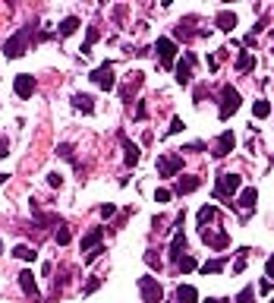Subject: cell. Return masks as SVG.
<instances>
[{"label": "cell", "mask_w": 274, "mask_h": 303, "mask_svg": "<svg viewBox=\"0 0 274 303\" xmlns=\"http://www.w3.org/2000/svg\"><path fill=\"white\" fill-rule=\"evenodd\" d=\"M35 29H38V26H35V22H29V26H22V29L13 35V38L4 41V54L10 57V60H16V57H22V54L29 51V44H32V38H35Z\"/></svg>", "instance_id": "1"}, {"label": "cell", "mask_w": 274, "mask_h": 303, "mask_svg": "<svg viewBox=\"0 0 274 303\" xmlns=\"http://www.w3.org/2000/svg\"><path fill=\"white\" fill-rule=\"evenodd\" d=\"M240 104H243L240 92H236L233 86H224V89H221V108H218V117H221V120H230L233 114L240 111Z\"/></svg>", "instance_id": "2"}, {"label": "cell", "mask_w": 274, "mask_h": 303, "mask_svg": "<svg viewBox=\"0 0 274 303\" xmlns=\"http://www.w3.org/2000/svg\"><path fill=\"white\" fill-rule=\"evenodd\" d=\"M139 294H142V303H161L164 300V287L154 275H142L139 278Z\"/></svg>", "instance_id": "3"}, {"label": "cell", "mask_w": 274, "mask_h": 303, "mask_svg": "<svg viewBox=\"0 0 274 303\" xmlns=\"http://www.w3.org/2000/svg\"><path fill=\"white\" fill-rule=\"evenodd\" d=\"M180 171H183V155H180V152L158 155V177H176Z\"/></svg>", "instance_id": "4"}, {"label": "cell", "mask_w": 274, "mask_h": 303, "mask_svg": "<svg viewBox=\"0 0 274 303\" xmlns=\"http://www.w3.org/2000/svg\"><path fill=\"white\" fill-rule=\"evenodd\" d=\"M243 190V180H240V174H218V186H214V196H233V193H240Z\"/></svg>", "instance_id": "5"}, {"label": "cell", "mask_w": 274, "mask_h": 303, "mask_svg": "<svg viewBox=\"0 0 274 303\" xmlns=\"http://www.w3.org/2000/svg\"><path fill=\"white\" fill-rule=\"evenodd\" d=\"M88 79H92V83L98 86V89H104V92L117 86V76H114V66H111V63H101V66H95L92 73H88Z\"/></svg>", "instance_id": "6"}, {"label": "cell", "mask_w": 274, "mask_h": 303, "mask_svg": "<svg viewBox=\"0 0 274 303\" xmlns=\"http://www.w3.org/2000/svg\"><path fill=\"white\" fill-rule=\"evenodd\" d=\"M154 51H158V60H161L164 69H170V66H173V57H176V41H173V38H158Z\"/></svg>", "instance_id": "7"}, {"label": "cell", "mask_w": 274, "mask_h": 303, "mask_svg": "<svg viewBox=\"0 0 274 303\" xmlns=\"http://www.w3.org/2000/svg\"><path fill=\"white\" fill-rule=\"evenodd\" d=\"M193 63H196V54H183V60L173 66V73H176V83L180 86H193Z\"/></svg>", "instance_id": "8"}, {"label": "cell", "mask_w": 274, "mask_h": 303, "mask_svg": "<svg viewBox=\"0 0 274 303\" xmlns=\"http://www.w3.org/2000/svg\"><path fill=\"white\" fill-rule=\"evenodd\" d=\"M35 89H38V83H35V76L32 73H19L16 79H13V92L19 98H32L35 95Z\"/></svg>", "instance_id": "9"}, {"label": "cell", "mask_w": 274, "mask_h": 303, "mask_svg": "<svg viewBox=\"0 0 274 303\" xmlns=\"http://www.w3.org/2000/svg\"><path fill=\"white\" fill-rule=\"evenodd\" d=\"M19 287H22V294H26L29 300L35 303H41V290H38V281H35V275L26 269V272H19Z\"/></svg>", "instance_id": "10"}, {"label": "cell", "mask_w": 274, "mask_h": 303, "mask_svg": "<svg viewBox=\"0 0 274 303\" xmlns=\"http://www.w3.org/2000/svg\"><path fill=\"white\" fill-rule=\"evenodd\" d=\"M202 240H205L211 250H227V243H230L227 231H218V234H214L211 228H202Z\"/></svg>", "instance_id": "11"}, {"label": "cell", "mask_w": 274, "mask_h": 303, "mask_svg": "<svg viewBox=\"0 0 274 303\" xmlns=\"http://www.w3.org/2000/svg\"><path fill=\"white\" fill-rule=\"evenodd\" d=\"M142 83H145V73H142V69H133V73H129V83L120 89V98H123V101H133V95L139 92Z\"/></svg>", "instance_id": "12"}, {"label": "cell", "mask_w": 274, "mask_h": 303, "mask_svg": "<svg viewBox=\"0 0 274 303\" xmlns=\"http://www.w3.org/2000/svg\"><path fill=\"white\" fill-rule=\"evenodd\" d=\"M233 145H236V136L230 130H224L218 136V142H214V158H227L230 152H233Z\"/></svg>", "instance_id": "13"}, {"label": "cell", "mask_w": 274, "mask_h": 303, "mask_svg": "<svg viewBox=\"0 0 274 303\" xmlns=\"http://www.w3.org/2000/svg\"><path fill=\"white\" fill-rule=\"evenodd\" d=\"M199 186H202V177H196V174H186V177H176L173 193H176V196H189V193H196Z\"/></svg>", "instance_id": "14"}, {"label": "cell", "mask_w": 274, "mask_h": 303, "mask_svg": "<svg viewBox=\"0 0 274 303\" xmlns=\"http://www.w3.org/2000/svg\"><path fill=\"white\" fill-rule=\"evenodd\" d=\"M236 205L243 208V215H249V212H252V208L258 205V190H255V186H243V190H240V199H236Z\"/></svg>", "instance_id": "15"}, {"label": "cell", "mask_w": 274, "mask_h": 303, "mask_svg": "<svg viewBox=\"0 0 274 303\" xmlns=\"http://www.w3.org/2000/svg\"><path fill=\"white\" fill-rule=\"evenodd\" d=\"M214 26H218L221 32H233L236 26H240V19H236L233 10H221V13L214 16Z\"/></svg>", "instance_id": "16"}, {"label": "cell", "mask_w": 274, "mask_h": 303, "mask_svg": "<svg viewBox=\"0 0 274 303\" xmlns=\"http://www.w3.org/2000/svg\"><path fill=\"white\" fill-rule=\"evenodd\" d=\"M120 142H123V152H126V165H129V168H133V165H139L142 148H139L136 142H129V136H126V133H120Z\"/></svg>", "instance_id": "17"}, {"label": "cell", "mask_w": 274, "mask_h": 303, "mask_svg": "<svg viewBox=\"0 0 274 303\" xmlns=\"http://www.w3.org/2000/svg\"><path fill=\"white\" fill-rule=\"evenodd\" d=\"M183 256H186V234H183V231H176L173 240H170V259L180 262Z\"/></svg>", "instance_id": "18"}, {"label": "cell", "mask_w": 274, "mask_h": 303, "mask_svg": "<svg viewBox=\"0 0 274 303\" xmlns=\"http://www.w3.org/2000/svg\"><path fill=\"white\" fill-rule=\"evenodd\" d=\"M104 237V228H92L85 237H82V253H92V250H98V243Z\"/></svg>", "instance_id": "19"}, {"label": "cell", "mask_w": 274, "mask_h": 303, "mask_svg": "<svg viewBox=\"0 0 274 303\" xmlns=\"http://www.w3.org/2000/svg\"><path fill=\"white\" fill-rule=\"evenodd\" d=\"M73 108L82 111V114H95V98L85 95V92H76V95H73Z\"/></svg>", "instance_id": "20"}, {"label": "cell", "mask_w": 274, "mask_h": 303, "mask_svg": "<svg viewBox=\"0 0 274 303\" xmlns=\"http://www.w3.org/2000/svg\"><path fill=\"white\" fill-rule=\"evenodd\" d=\"M176 303H199V290L193 284H180L176 287Z\"/></svg>", "instance_id": "21"}, {"label": "cell", "mask_w": 274, "mask_h": 303, "mask_svg": "<svg viewBox=\"0 0 274 303\" xmlns=\"http://www.w3.org/2000/svg\"><path fill=\"white\" fill-rule=\"evenodd\" d=\"M224 269H227V256H218V259H208L205 265H202V272H205V275H221Z\"/></svg>", "instance_id": "22"}, {"label": "cell", "mask_w": 274, "mask_h": 303, "mask_svg": "<svg viewBox=\"0 0 274 303\" xmlns=\"http://www.w3.org/2000/svg\"><path fill=\"white\" fill-rule=\"evenodd\" d=\"M214 218H218V208H214V205H202L199 208V228H208Z\"/></svg>", "instance_id": "23"}, {"label": "cell", "mask_w": 274, "mask_h": 303, "mask_svg": "<svg viewBox=\"0 0 274 303\" xmlns=\"http://www.w3.org/2000/svg\"><path fill=\"white\" fill-rule=\"evenodd\" d=\"M13 256H16V259H22V262H35V259H38V253H35L29 243H19V247L13 250Z\"/></svg>", "instance_id": "24"}, {"label": "cell", "mask_w": 274, "mask_h": 303, "mask_svg": "<svg viewBox=\"0 0 274 303\" xmlns=\"http://www.w3.org/2000/svg\"><path fill=\"white\" fill-rule=\"evenodd\" d=\"M95 41H98V26H88V32H85V41H82V57H85V54H92V44Z\"/></svg>", "instance_id": "25"}, {"label": "cell", "mask_w": 274, "mask_h": 303, "mask_svg": "<svg viewBox=\"0 0 274 303\" xmlns=\"http://www.w3.org/2000/svg\"><path fill=\"white\" fill-rule=\"evenodd\" d=\"M252 114H255V120H265L268 114H271V104H268V98H258V101H252Z\"/></svg>", "instance_id": "26"}, {"label": "cell", "mask_w": 274, "mask_h": 303, "mask_svg": "<svg viewBox=\"0 0 274 303\" xmlns=\"http://www.w3.org/2000/svg\"><path fill=\"white\" fill-rule=\"evenodd\" d=\"M252 66H255V57L249 54V51H243L240 57H236V69H240V73H249Z\"/></svg>", "instance_id": "27"}, {"label": "cell", "mask_w": 274, "mask_h": 303, "mask_svg": "<svg viewBox=\"0 0 274 303\" xmlns=\"http://www.w3.org/2000/svg\"><path fill=\"white\" fill-rule=\"evenodd\" d=\"M82 26V22H79V16H66L63 22H60V35H63V38H66V35H73L76 29Z\"/></svg>", "instance_id": "28"}, {"label": "cell", "mask_w": 274, "mask_h": 303, "mask_svg": "<svg viewBox=\"0 0 274 303\" xmlns=\"http://www.w3.org/2000/svg\"><path fill=\"white\" fill-rule=\"evenodd\" d=\"M57 155H60L63 161H69V165H76V155H73V145H69V142H60V145H57Z\"/></svg>", "instance_id": "29"}, {"label": "cell", "mask_w": 274, "mask_h": 303, "mask_svg": "<svg viewBox=\"0 0 274 303\" xmlns=\"http://www.w3.org/2000/svg\"><path fill=\"white\" fill-rule=\"evenodd\" d=\"M196 265H199V262L193 259V256H183V259H180V262H176V269H180V272H193V269H196Z\"/></svg>", "instance_id": "30"}, {"label": "cell", "mask_w": 274, "mask_h": 303, "mask_svg": "<svg viewBox=\"0 0 274 303\" xmlns=\"http://www.w3.org/2000/svg\"><path fill=\"white\" fill-rule=\"evenodd\" d=\"M246 256H249V250H240V256H236V262H233V275H240L246 269Z\"/></svg>", "instance_id": "31"}, {"label": "cell", "mask_w": 274, "mask_h": 303, "mask_svg": "<svg viewBox=\"0 0 274 303\" xmlns=\"http://www.w3.org/2000/svg\"><path fill=\"white\" fill-rule=\"evenodd\" d=\"M145 265H148V269H158V272H161V259L154 256V250H145Z\"/></svg>", "instance_id": "32"}, {"label": "cell", "mask_w": 274, "mask_h": 303, "mask_svg": "<svg viewBox=\"0 0 274 303\" xmlns=\"http://www.w3.org/2000/svg\"><path fill=\"white\" fill-rule=\"evenodd\" d=\"M236 303H255V290L252 287H243L240 297H236Z\"/></svg>", "instance_id": "33"}, {"label": "cell", "mask_w": 274, "mask_h": 303, "mask_svg": "<svg viewBox=\"0 0 274 303\" xmlns=\"http://www.w3.org/2000/svg\"><path fill=\"white\" fill-rule=\"evenodd\" d=\"M69 240H73V234H69V228H57V243H60V247H66Z\"/></svg>", "instance_id": "34"}, {"label": "cell", "mask_w": 274, "mask_h": 303, "mask_svg": "<svg viewBox=\"0 0 274 303\" xmlns=\"http://www.w3.org/2000/svg\"><path fill=\"white\" fill-rule=\"evenodd\" d=\"M170 196H173V193L161 186V190H154V202H161V205H164V202H170Z\"/></svg>", "instance_id": "35"}, {"label": "cell", "mask_w": 274, "mask_h": 303, "mask_svg": "<svg viewBox=\"0 0 274 303\" xmlns=\"http://www.w3.org/2000/svg\"><path fill=\"white\" fill-rule=\"evenodd\" d=\"M183 126H186V123H183L180 117H173V120H170V130H167V133H170V136H176V133L183 130Z\"/></svg>", "instance_id": "36"}, {"label": "cell", "mask_w": 274, "mask_h": 303, "mask_svg": "<svg viewBox=\"0 0 274 303\" xmlns=\"http://www.w3.org/2000/svg\"><path fill=\"white\" fill-rule=\"evenodd\" d=\"M47 183H51V186H57V190H60V186H63V177H60V174H47Z\"/></svg>", "instance_id": "37"}, {"label": "cell", "mask_w": 274, "mask_h": 303, "mask_svg": "<svg viewBox=\"0 0 274 303\" xmlns=\"http://www.w3.org/2000/svg\"><path fill=\"white\" fill-rule=\"evenodd\" d=\"M205 86H196V92H193V98H196V104H202V101H205Z\"/></svg>", "instance_id": "38"}, {"label": "cell", "mask_w": 274, "mask_h": 303, "mask_svg": "<svg viewBox=\"0 0 274 303\" xmlns=\"http://www.w3.org/2000/svg\"><path fill=\"white\" fill-rule=\"evenodd\" d=\"M101 253H104L101 247H98V250H92V253H85V259H82V262H85V265H92V262H95V259H98V256H101Z\"/></svg>", "instance_id": "39"}, {"label": "cell", "mask_w": 274, "mask_h": 303, "mask_svg": "<svg viewBox=\"0 0 274 303\" xmlns=\"http://www.w3.org/2000/svg\"><path fill=\"white\" fill-rule=\"evenodd\" d=\"M145 117H148V108L139 101V104H136V120H145Z\"/></svg>", "instance_id": "40"}, {"label": "cell", "mask_w": 274, "mask_h": 303, "mask_svg": "<svg viewBox=\"0 0 274 303\" xmlns=\"http://www.w3.org/2000/svg\"><path fill=\"white\" fill-rule=\"evenodd\" d=\"M265 275L271 278V281H274V253L268 256V262H265Z\"/></svg>", "instance_id": "41"}, {"label": "cell", "mask_w": 274, "mask_h": 303, "mask_svg": "<svg viewBox=\"0 0 274 303\" xmlns=\"http://www.w3.org/2000/svg\"><path fill=\"white\" fill-rule=\"evenodd\" d=\"M117 215V208L111 205V202H107V205H101V218H114Z\"/></svg>", "instance_id": "42"}, {"label": "cell", "mask_w": 274, "mask_h": 303, "mask_svg": "<svg viewBox=\"0 0 274 303\" xmlns=\"http://www.w3.org/2000/svg\"><path fill=\"white\" fill-rule=\"evenodd\" d=\"M101 287V278H92V281L85 284V294H95V290H98Z\"/></svg>", "instance_id": "43"}, {"label": "cell", "mask_w": 274, "mask_h": 303, "mask_svg": "<svg viewBox=\"0 0 274 303\" xmlns=\"http://www.w3.org/2000/svg\"><path fill=\"white\" fill-rule=\"evenodd\" d=\"M7 155H10V142H7L4 136H0V158H7Z\"/></svg>", "instance_id": "44"}, {"label": "cell", "mask_w": 274, "mask_h": 303, "mask_svg": "<svg viewBox=\"0 0 274 303\" xmlns=\"http://www.w3.org/2000/svg\"><path fill=\"white\" fill-rule=\"evenodd\" d=\"M271 284H274V281H271V278H265V281H261V284H258V290H261V294H268V290H271Z\"/></svg>", "instance_id": "45"}, {"label": "cell", "mask_w": 274, "mask_h": 303, "mask_svg": "<svg viewBox=\"0 0 274 303\" xmlns=\"http://www.w3.org/2000/svg\"><path fill=\"white\" fill-rule=\"evenodd\" d=\"M199 148H205V142H189L183 152H199Z\"/></svg>", "instance_id": "46"}, {"label": "cell", "mask_w": 274, "mask_h": 303, "mask_svg": "<svg viewBox=\"0 0 274 303\" xmlns=\"http://www.w3.org/2000/svg\"><path fill=\"white\" fill-rule=\"evenodd\" d=\"M205 303H227V300H218V297H208Z\"/></svg>", "instance_id": "47"}, {"label": "cell", "mask_w": 274, "mask_h": 303, "mask_svg": "<svg viewBox=\"0 0 274 303\" xmlns=\"http://www.w3.org/2000/svg\"><path fill=\"white\" fill-rule=\"evenodd\" d=\"M0 183H7V174L4 171H0Z\"/></svg>", "instance_id": "48"}, {"label": "cell", "mask_w": 274, "mask_h": 303, "mask_svg": "<svg viewBox=\"0 0 274 303\" xmlns=\"http://www.w3.org/2000/svg\"><path fill=\"white\" fill-rule=\"evenodd\" d=\"M0 253H4V240H0Z\"/></svg>", "instance_id": "49"}, {"label": "cell", "mask_w": 274, "mask_h": 303, "mask_svg": "<svg viewBox=\"0 0 274 303\" xmlns=\"http://www.w3.org/2000/svg\"><path fill=\"white\" fill-rule=\"evenodd\" d=\"M271 303H274V300H271Z\"/></svg>", "instance_id": "50"}]
</instances>
